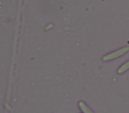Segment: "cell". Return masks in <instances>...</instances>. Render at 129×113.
Masks as SVG:
<instances>
[{
  "instance_id": "cell-1",
  "label": "cell",
  "mask_w": 129,
  "mask_h": 113,
  "mask_svg": "<svg viewBox=\"0 0 129 113\" xmlns=\"http://www.w3.org/2000/svg\"><path fill=\"white\" fill-rule=\"evenodd\" d=\"M127 50H128V48H125V49H122V50H120V51H118V52H114V53H112V54H110V55L104 57V60H108V59H112V58L118 57V56L122 55L123 53H125Z\"/></svg>"
},
{
  "instance_id": "cell-2",
  "label": "cell",
  "mask_w": 129,
  "mask_h": 113,
  "mask_svg": "<svg viewBox=\"0 0 129 113\" xmlns=\"http://www.w3.org/2000/svg\"><path fill=\"white\" fill-rule=\"evenodd\" d=\"M79 107H80V109H81L84 113H94V112L85 104V102H83V101H80V102H79Z\"/></svg>"
},
{
  "instance_id": "cell-3",
  "label": "cell",
  "mask_w": 129,
  "mask_h": 113,
  "mask_svg": "<svg viewBox=\"0 0 129 113\" xmlns=\"http://www.w3.org/2000/svg\"><path fill=\"white\" fill-rule=\"evenodd\" d=\"M128 68H129V62H128L127 64H125V65H123V66H122V67H121V68H120V69L118 70V73L120 74V73H122V72H124L125 70H127Z\"/></svg>"
}]
</instances>
